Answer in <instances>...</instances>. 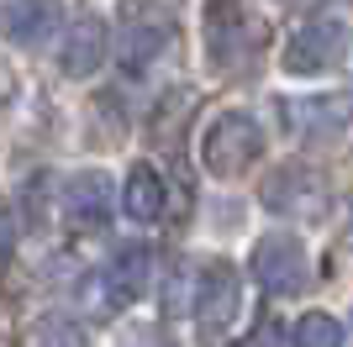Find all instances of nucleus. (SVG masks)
<instances>
[{"mask_svg":"<svg viewBox=\"0 0 353 347\" xmlns=\"http://www.w3.org/2000/svg\"><path fill=\"white\" fill-rule=\"evenodd\" d=\"M259 153H264V132H259V121H253L248 111L216 116L206 127V137H201V158H206V169L216 174V179H237Z\"/></svg>","mask_w":353,"mask_h":347,"instance_id":"nucleus-4","label":"nucleus"},{"mask_svg":"<svg viewBox=\"0 0 353 347\" xmlns=\"http://www.w3.org/2000/svg\"><path fill=\"white\" fill-rule=\"evenodd\" d=\"M148 279H153V263H148V247H121L117 258L95 269L79 289L90 316H121L127 305H137L148 295Z\"/></svg>","mask_w":353,"mask_h":347,"instance_id":"nucleus-2","label":"nucleus"},{"mask_svg":"<svg viewBox=\"0 0 353 347\" xmlns=\"http://www.w3.org/2000/svg\"><path fill=\"white\" fill-rule=\"evenodd\" d=\"M174 37V16L163 0H121L117 32H111V53H117V69L127 79H143L153 69V58L169 48Z\"/></svg>","mask_w":353,"mask_h":347,"instance_id":"nucleus-1","label":"nucleus"},{"mask_svg":"<svg viewBox=\"0 0 353 347\" xmlns=\"http://www.w3.org/2000/svg\"><path fill=\"white\" fill-rule=\"evenodd\" d=\"M37 347H90V337H85V326H79L74 316H43Z\"/></svg>","mask_w":353,"mask_h":347,"instance_id":"nucleus-14","label":"nucleus"},{"mask_svg":"<svg viewBox=\"0 0 353 347\" xmlns=\"http://www.w3.org/2000/svg\"><path fill=\"white\" fill-rule=\"evenodd\" d=\"M63 27V0H6L0 6V37L16 48H43Z\"/></svg>","mask_w":353,"mask_h":347,"instance_id":"nucleus-9","label":"nucleus"},{"mask_svg":"<svg viewBox=\"0 0 353 347\" xmlns=\"http://www.w3.org/2000/svg\"><path fill=\"white\" fill-rule=\"evenodd\" d=\"M237 21H243V0H206V53L216 69L237 58Z\"/></svg>","mask_w":353,"mask_h":347,"instance_id":"nucleus-12","label":"nucleus"},{"mask_svg":"<svg viewBox=\"0 0 353 347\" xmlns=\"http://www.w3.org/2000/svg\"><path fill=\"white\" fill-rule=\"evenodd\" d=\"M290 347H343V321L327 316V311H311V316L295 321Z\"/></svg>","mask_w":353,"mask_h":347,"instance_id":"nucleus-13","label":"nucleus"},{"mask_svg":"<svg viewBox=\"0 0 353 347\" xmlns=\"http://www.w3.org/2000/svg\"><path fill=\"white\" fill-rule=\"evenodd\" d=\"M11 247H16V221L6 216V211H0V263L11 258Z\"/></svg>","mask_w":353,"mask_h":347,"instance_id":"nucleus-15","label":"nucleus"},{"mask_svg":"<svg viewBox=\"0 0 353 347\" xmlns=\"http://www.w3.org/2000/svg\"><path fill=\"white\" fill-rule=\"evenodd\" d=\"M105 53H111V27H105L95 11H79L69 27H63L59 69L69 74V79H90V74L105 63Z\"/></svg>","mask_w":353,"mask_h":347,"instance_id":"nucleus-7","label":"nucleus"},{"mask_svg":"<svg viewBox=\"0 0 353 347\" xmlns=\"http://www.w3.org/2000/svg\"><path fill=\"white\" fill-rule=\"evenodd\" d=\"M243 316V284L227 263H206V279H195V300H190V321L201 342H227L237 332Z\"/></svg>","mask_w":353,"mask_h":347,"instance_id":"nucleus-3","label":"nucleus"},{"mask_svg":"<svg viewBox=\"0 0 353 347\" xmlns=\"http://www.w3.org/2000/svg\"><path fill=\"white\" fill-rule=\"evenodd\" d=\"M111 174L101 169H85L74 174L69 185H63V221H69L74 231H101L105 221H111Z\"/></svg>","mask_w":353,"mask_h":347,"instance_id":"nucleus-8","label":"nucleus"},{"mask_svg":"<svg viewBox=\"0 0 353 347\" xmlns=\"http://www.w3.org/2000/svg\"><path fill=\"white\" fill-rule=\"evenodd\" d=\"M264 205L285 216H322V179L301 169H285L264 185Z\"/></svg>","mask_w":353,"mask_h":347,"instance_id":"nucleus-10","label":"nucleus"},{"mask_svg":"<svg viewBox=\"0 0 353 347\" xmlns=\"http://www.w3.org/2000/svg\"><path fill=\"white\" fill-rule=\"evenodd\" d=\"M348 58V21L343 16H306L285 43V69L290 74H327Z\"/></svg>","mask_w":353,"mask_h":347,"instance_id":"nucleus-5","label":"nucleus"},{"mask_svg":"<svg viewBox=\"0 0 353 347\" xmlns=\"http://www.w3.org/2000/svg\"><path fill=\"white\" fill-rule=\"evenodd\" d=\"M253 279L269 289V295H301L311 284V263H306V247L295 231H269L259 237L253 247Z\"/></svg>","mask_w":353,"mask_h":347,"instance_id":"nucleus-6","label":"nucleus"},{"mask_svg":"<svg viewBox=\"0 0 353 347\" xmlns=\"http://www.w3.org/2000/svg\"><path fill=\"white\" fill-rule=\"evenodd\" d=\"M121 211L132 221H143V227H153V221L169 211V185H163V174L153 169V163H137V169L127 174V185H121Z\"/></svg>","mask_w":353,"mask_h":347,"instance_id":"nucleus-11","label":"nucleus"}]
</instances>
